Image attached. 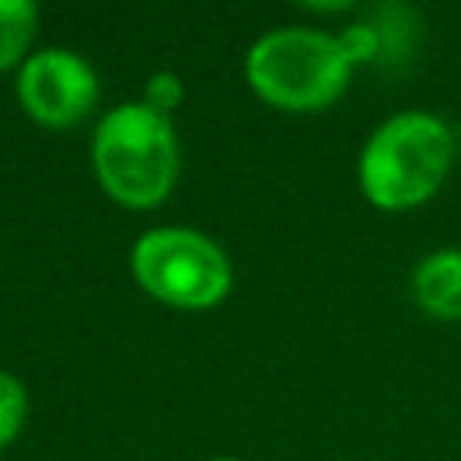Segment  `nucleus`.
<instances>
[{
	"mask_svg": "<svg viewBox=\"0 0 461 461\" xmlns=\"http://www.w3.org/2000/svg\"><path fill=\"white\" fill-rule=\"evenodd\" d=\"M455 165V130L433 111L385 117L357 158V184L379 212H414L446 186Z\"/></svg>",
	"mask_w": 461,
	"mask_h": 461,
	"instance_id": "f257e3e1",
	"label": "nucleus"
},
{
	"mask_svg": "<svg viewBox=\"0 0 461 461\" xmlns=\"http://www.w3.org/2000/svg\"><path fill=\"white\" fill-rule=\"evenodd\" d=\"M92 167L114 203L123 209H155L174 190L180 167L171 117L149 102L108 111L92 136Z\"/></svg>",
	"mask_w": 461,
	"mask_h": 461,
	"instance_id": "f03ea898",
	"label": "nucleus"
},
{
	"mask_svg": "<svg viewBox=\"0 0 461 461\" xmlns=\"http://www.w3.org/2000/svg\"><path fill=\"white\" fill-rule=\"evenodd\" d=\"M354 58L341 35L288 26L266 32L247 54V83L266 104L291 114L326 111L351 86Z\"/></svg>",
	"mask_w": 461,
	"mask_h": 461,
	"instance_id": "7ed1b4c3",
	"label": "nucleus"
},
{
	"mask_svg": "<svg viewBox=\"0 0 461 461\" xmlns=\"http://www.w3.org/2000/svg\"><path fill=\"white\" fill-rule=\"evenodd\" d=\"M133 278L149 297L177 310H212L230 291L224 250L193 228H155L133 244Z\"/></svg>",
	"mask_w": 461,
	"mask_h": 461,
	"instance_id": "20e7f679",
	"label": "nucleus"
},
{
	"mask_svg": "<svg viewBox=\"0 0 461 461\" xmlns=\"http://www.w3.org/2000/svg\"><path fill=\"white\" fill-rule=\"evenodd\" d=\"M20 104L32 121L51 130H67L86 121L98 102V73L70 48H45L26 58L16 79Z\"/></svg>",
	"mask_w": 461,
	"mask_h": 461,
	"instance_id": "39448f33",
	"label": "nucleus"
},
{
	"mask_svg": "<svg viewBox=\"0 0 461 461\" xmlns=\"http://www.w3.org/2000/svg\"><path fill=\"white\" fill-rule=\"evenodd\" d=\"M417 310L439 322H461V247H436L411 272Z\"/></svg>",
	"mask_w": 461,
	"mask_h": 461,
	"instance_id": "423d86ee",
	"label": "nucleus"
},
{
	"mask_svg": "<svg viewBox=\"0 0 461 461\" xmlns=\"http://www.w3.org/2000/svg\"><path fill=\"white\" fill-rule=\"evenodd\" d=\"M35 29L39 7L32 0H0V73L26 64Z\"/></svg>",
	"mask_w": 461,
	"mask_h": 461,
	"instance_id": "0eeeda50",
	"label": "nucleus"
},
{
	"mask_svg": "<svg viewBox=\"0 0 461 461\" xmlns=\"http://www.w3.org/2000/svg\"><path fill=\"white\" fill-rule=\"evenodd\" d=\"M373 29L379 35V60H402L411 54L417 41V14L402 4H389V7L376 10Z\"/></svg>",
	"mask_w": 461,
	"mask_h": 461,
	"instance_id": "6e6552de",
	"label": "nucleus"
},
{
	"mask_svg": "<svg viewBox=\"0 0 461 461\" xmlns=\"http://www.w3.org/2000/svg\"><path fill=\"white\" fill-rule=\"evenodd\" d=\"M26 414H29L26 385L14 373L0 370V448H7L20 436Z\"/></svg>",
	"mask_w": 461,
	"mask_h": 461,
	"instance_id": "1a4fd4ad",
	"label": "nucleus"
},
{
	"mask_svg": "<svg viewBox=\"0 0 461 461\" xmlns=\"http://www.w3.org/2000/svg\"><path fill=\"white\" fill-rule=\"evenodd\" d=\"M146 102L152 104V108H158L161 114H167V108L180 102V83L174 77H167V73H158V77L149 83Z\"/></svg>",
	"mask_w": 461,
	"mask_h": 461,
	"instance_id": "9d476101",
	"label": "nucleus"
},
{
	"mask_svg": "<svg viewBox=\"0 0 461 461\" xmlns=\"http://www.w3.org/2000/svg\"><path fill=\"white\" fill-rule=\"evenodd\" d=\"M209 461H238V458H209Z\"/></svg>",
	"mask_w": 461,
	"mask_h": 461,
	"instance_id": "9b49d317",
	"label": "nucleus"
}]
</instances>
